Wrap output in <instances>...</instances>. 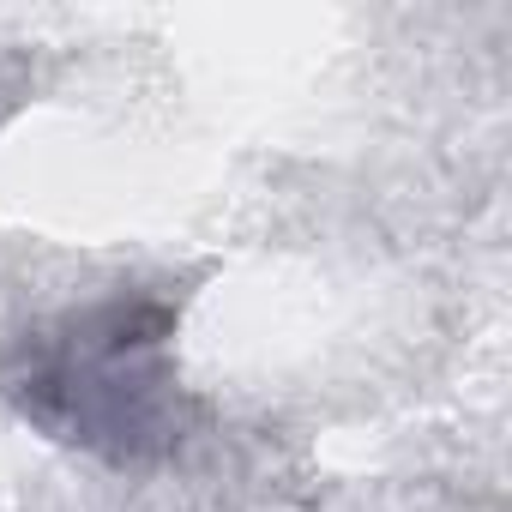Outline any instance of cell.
Returning a JSON list of instances; mask_svg holds the SVG:
<instances>
[{"label":"cell","instance_id":"1","mask_svg":"<svg viewBox=\"0 0 512 512\" xmlns=\"http://www.w3.org/2000/svg\"><path fill=\"white\" fill-rule=\"evenodd\" d=\"M163 326L157 308H109L73 338L55 344V356L25 380V410H37L49 428L85 446H121L133 452L157 416H163Z\"/></svg>","mask_w":512,"mask_h":512}]
</instances>
